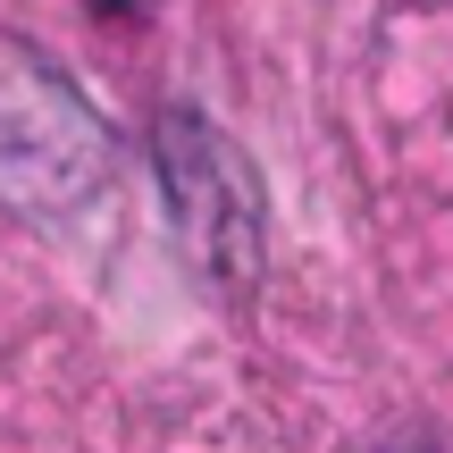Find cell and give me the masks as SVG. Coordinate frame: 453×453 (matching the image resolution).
I'll return each mask as SVG.
<instances>
[{"label":"cell","instance_id":"1","mask_svg":"<svg viewBox=\"0 0 453 453\" xmlns=\"http://www.w3.org/2000/svg\"><path fill=\"white\" fill-rule=\"evenodd\" d=\"M101 168H110V134L84 110V93L34 42L0 34V202L50 211L93 194Z\"/></svg>","mask_w":453,"mask_h":453},{"label":"cell","instance_id":"3","mask_svg":"<svg viewBox=\"0 0 453 453\" xmlns=\"http://www.w3.org/2000/svg\"><path fill=\"white\" fill-rule=\"evenodd\" d=\"M93 9H101V17H127V9H134V0H93Z\"/></svg>","mask_w":453,"mask_h":453},{"label":"cell","instance_id":"2","mask_svg":"<svg viewBox=\"0 0 453 453\" xmlns=\"http://www.w3.org/2000/svg\"><path fill=\"white\" fill-rule=\"evenodd\" d=\"M151 160H160L168 211H177L194 260L211 269V286H252V269H260V185L243 168V151L211 118L168 110L151 127Z\"/></svg>","mask_w":453,"mask_h":453}]
</instances>
